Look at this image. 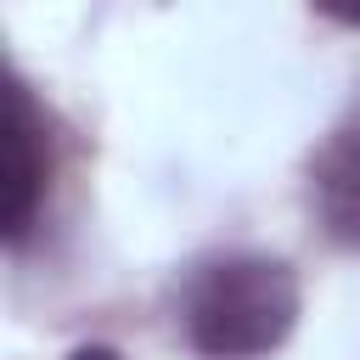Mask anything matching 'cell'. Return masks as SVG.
Returning <instances> with one entry per match:
<instances>
[{
	"label": "cell",
	"mask_w": 360,
	"mask_h": 360,
	"mask_svg": "<svg viewBox=\"0 0 360 360\" xmlns=\"http://www.w3.org/2000/svg\"><path fill=\"white\" fill-rule=\"evenodd\" d=\"M309 208L338 248H360V129H343L309 163Z\"/></svg>",
	"instance_id": "cell-3"
},
{
	"label": "cell",
	"mask_w": 360,
	"mask_h": 360,
	"mask_svg": "<svg viewBox=\"0 0 360 360\" xmlns=\"http://www.w3.org/2000/svg\"><path fill=\"white\" fill-rule=\"evenodd\" d=\"M298 309V276L270 253H214L180 281V332L202 360H270L292 338Z\"/></svg>",
	"instance_id": "cell-1"
},
{
	"label": "cell",
	"mask_w": 360,
	"mask_h": 360,
	"mask_svg": "<svg viewBox=\"0 0 360 360\" xmlns=\"http://www.w3.org/2000/svg\"><path fill=\"white\" fill-rule=\"evenodd\" d=\"M45 174H51L45 118H39L34 96H28V84L11 79V96H6V242L11 248H22L34 219H39Z\"/></svg>",
	"instance_id": "cell-2"
},
{
	"label": "cell",
	"mask_w": 360,
	"mask_h": 360,
	"mask_svg": "<svg viewBox=\"0 0 360 360\" xmlns=\"http://www.w3.org/2000/svg\"><path fill=\"white\" fill-rule=\"evenodd\" d=\"M68 360H124V354H118V349H107V343H79Z\"/></svg>",
	"instance_id": "cell-4"
}]
</instances>
